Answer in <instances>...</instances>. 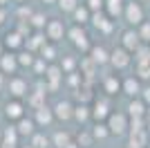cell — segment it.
Listing matches in <instances>:
<instances>
[{"label": "cell", "mask_w": 150, "mask_h": 148, "mask_svg": "<svg viewBox=\"0 0 150 148\" xmlns=\"http://www.w3.org/2000/svg\"><path fill=\"white\" fill-rule=\"evenodd\" d=\"M139 34L137 31H125L123 34V45H125V49H128V52H137L139 49Z\"/></svg>", "instance_id": "obj_1"}, {"label": "cell", "mask_w": 150, "mask_h": 148, "mask_svg": "<svg viewBox=\"0 0 150 148\" xmlns=\"http://www.w3.org/2000/svg\"><path fill=\"white\" fill-rule=\"evenodd\" d=\"M125 16H128V20H130L132 25H137V23H141V18H144V11H141V7H139L137 2H130Z\"/></svg>", "instance_id": "obj_2"}, {"label": "cell", "mask_w": 150, "mask_h": 148, "mask_svg": "<svg viewBox=\"0 0 150 148\" xmlns=\"http://www.w3.org/2000/svg\"><path fill=\"white\" fill-rule=\"evenodd\" d=\"M123 130H125V117L123 115H112V117H110V132L121 135Z\"/></svg>", "instance_id": "obj_3"}, {"label": "cell", "mask_w": 150, "mask_h": 148, "mask_svg": "<svg viewBox=\"0 0 150 148\" xmlns=\"http://www.w3.org/2000/svg\"><path fill=\"white\" fill-rule=\"evenodd\" d=\"M130 146H132V148H144V146H146V130H144V128H137V130H132Z\"/></svg>", "instance_id": "obj_4"}, {"label": "cell", "mask_w": 150, "mask_h": 148, "mask_svg": "<svg viewBox=\"0 0 150 148\" xmlns=\"http://www.w3.org/2000/svg\"><path fill=\"white\" fill-rule=\"evenodd\" d=\"M47 36H50L52 41H58V38H63V23H58V20H52V23L47 25Z\"/></svg>", "instance_id": "obj_5"}, {"label": "cell", "mask_w": 150, "mask_h": 148, "mask_svg": "<svg viewBox=\"0 0 150 148\" xmlns=\"http://www.w3.org/2000/svg\"><path fill=\"white\" fill-rule=\"evenodd\" d=\"M112 63L117 65V68H125V65L130 63V56H128V52H125V49H114Z\"/></svg>", "instance_id": "obj_6"}, {"label": "cell", "mask_w": 150, "mask_h": 148, "mask_svg": "<svg viewBox=\"0 0 150 148\" xmlns=\"http://www.w3.org/2000/svg\"><path fill=\"white\" fill-rule=\"evenodd\" d=\"M9 90H11V94H13V97H23V94L27 92V85H25V81L13 79L11 83H9Z\"/></svg>", "instance_id": "obj_7"}, {"label": "cell", "mask_w": 150, "mask_h": 148, "mask_svg": "<svg viewBox=\"0 0 150 148\" xmlns=\"http://www.w3.org/2000/svg\"><path fill=\"white\" fill-rule=\"evenodd\" d=\"M69 36H72V41H74L79 47H88V36L83 34V29H79V27H76V29L69 31Z\"/></svg>", "instance_id": "obj_8"}, {"label": "cell", "mask_w": 150, "mask_h": 148, "mask_svg": "<svg viewBox=\"0 0 150 148\" xmlns=\"http://www.w3.org/2000/svg\"><path fill=\"white\" fill-rule=\"evenodd\" d=\"M7 117L9 119H20L23 117V105L20 103H9L7 105Z\"/></svg>", "instance_id": "obj_9"}, {"label": "cell", "mask_w": 150, "mask_h": 148, "mask_svg": "<svg viewBox=\"0 0 150 148\" xmlns=\"http://www.w3.org/2000/svg\"><path fill=\"white\" fill-rule=\"evenodd\" d=\"M56 117L69 119V117H72V105L65 103V101H63V103H58V105H56Z\"/></svg>", "instance_id": "obj_10"}, {"label": "cell", "mask_w": 150, "mask_h": 148, "mask_svg": "<svg viewBox=\"0 0 150 148\" xmlns=\"http://www.w3.org/2000/svg\"><path fill=\"white\" fill-rule=\"evenodd\" d=\"M7 47H20V45H23V38H20V34H7Z\"/></svg>", "instance_id": "obj_11"}, {"label": "cell", "mask_w": 150, "mask_h": 148, "mask_svg": "<svg viewBox=\"0 0 150 148\" xmlns=\"http://www.w3.org/2000/svg\"><path fill=\"white\" fill-rule=\"evenodd\" d=\"M2 70H5V72H13V70H16V58H13L11 54L9 56H2Z\"/></svg>", "instance_id": "obj_12"}, {"label": "cell", "mask_w": 150, "mask_h": 148, "mask_svg": "<svg viewBox=\"0 0 150 148\" xmlns=\"http://www.w3.org/2000/svg\"><path fill=\"white\" fill-rule=\"evenodd\" d=\"M2 148H16V132H13L11 128L5 132V144H2Z\"/></svg>", "instance_id": "obj_13"}, {"label": "cell", "mask_w": 150, "mask_h": 148, "mask_svg": "<svg viewBox=\"0 0 150 148\" xmlns=\"http://www.w3.org/2000/svg\"><path fill=\"white\" fill-rule=\"evenodd\" d=\"M31 130H34V123H31L29 119H20V123H18V132L20 135H29Z\"/></svg>", "instance_id": "obj_14"}, {"label": "cell", "mask_w": 150, "mask_h": 148, "mask_svg": "<svg viewBox=\"0 0 150 148\" xmlns=\"http://www.w3.org/2000/svg\"><path fill=\"white\" fill-rule=\"evenodd\" d=\"M92 61H94V63H105V61H108L105 49H103V47H96V49H92Z\"/></svg>", "instance_id": "obj_15"}, {"label": "cell", "mask_w": 150, "mask_h": 148, "mask_svg": "<svg viewBox=\"0 0 150 148\" xmlns=\"http://www.w3.org/2000/svg\"><path fill=\"white\" fill-rule=\"evenodd\" d=\"M108 11H110V16H119L121 14V0H108Z\"/></svg>", "instance_id": "obj_16"}, {"label": "cell", "mask_w": 150, "mask_h": 148, "mask_svg": "<svg viewBox=\"0 0 150 148\" xmlns=\"http://www.w3.org/2000/svg\"><path fill=\"white\" fill-rule=\"evenodd\" d=\"M47 76H50V81H52V88H56L58 85V76H61V70L58 68H50L47 70Z\"/></svg>", "instance_id": "obj_17"}, {"label": "cell", "mask_w": 150, "mask_h": 148, "mask_svg": "<svg viewBox=\"0 0 150 148\" xmlns=\"http://www.w3.org/2000/svg\"><path fill=\"white\" fill-rule=\"evenodd\" d=\"M130 115H132V117H141V115H144V103L132 101V103H130Z\"/></svg>", "instance_id": "obj_18"}, {"label": "cell", "mask_w": 150, "mask_h": 148, "mask_svg": "<svg viewBox=\"0 0 150 148\" xmlns=\"http://www.w3.org/2000/svg\"><path fill=\"white\" fill-rule=\"evenodd\" d=\"M123 88H125V92H128V94H137V92H139V83H137L134 79H128Z\"/></svg>", "instance_id": "obj_19"}, {"label": "cell", "mask_w": 150, "mask_h": 148, "mask_svg": "<svg viewBox=\"0 0 150 148\" xmlns=\"http://www.w3.org/2000/svg\"><path fill=\"white\" fill-rule=\"evenodd\" d=\"M38 121L40 123H50L52 121V112L47 108H38Z\"/></svg>", "instance_id": "obj_20"}, {"label": "cell", "mask_w": 150, "mask_h": 148, "mask_svg": "<svg viewBox=\"0 0 150 148\" xmlns=\"http://www.w3.org/2000/svg\"><path fill=\"white\" fill-rule=\"evenodd\" d=\"M94 25H96V27H101L103 31H110V27H112V25L105 23V18H103V16H99V14L94 16Z\"/></svg>", "instance_id": "obj_21"}, {"label": "cell", "mask_w": 150, "mask_h": 148, "mask_svg": "<svg viewBox=\"0 0 150 148\" xmlns=\"http://www.w3.org/2000/svg\"><path fill=\"white\" fill-rule=\"evenodd\" d=\"M105 90H108V94H117V90H119V81H117V79H108L105 81Z\"/></svg>", "instance_id": "obj_22"}, {"label": "cell", "mask_w": 150, "mask_h": 148, "mask_svg": "<svg viewBox=\"0 0 150 148\" xmlns=\"http://www.w3.org/2000/svg\"><path fill=\"white\" fill-rule=\"evenodd\" d=\"M56 146L58 148H67L69 146V137L65 135V132H58L56 135Z\"/></svg>", "instance_id": "obj_23"}, {"label": "cell", "mask_w": 150, "mask_h": 148, "mask_svg": "<svg viewBox=\"0 0 150 148\" xmlns=\"http://www.w3.org/2000/svg\"><path fill=\"white\" fill-rule=\"evenodd\" d=\"M137 54H139L137 56L139 63H150V49H146V47L144 49H137Z\"/></svg>", "instance_id": "obj_24"}, {"label": "cell", "mask_w": 150, "mask_h": 148, "mask_svg": "<svg viewBox=\"0 0 150 148\" xmlns=\"http://www.w3.org/2000/svg\"><path fill=\"white\" fill-rule=\"evenodd\" d=\"M31 146H34V148H47V139H45L43 135H36V137H34V142H31Z\"/></svg>", "instance_id": "obj_25"}, {"label": "cell", "mask_w": 150, "mask_h": 148, "mask_svg": "<svg viewBox=\"0 0 150 148\" xmlns=\"http://www.w3.org/2000/svg\"><path fill=\"white\" fill-rule=\"evenodd\" d=\"M139 76L141 79H148L150 76V63H139Z\"/></svg>", "instance_id": "obj_26"}, {"label": "cell", "mask_w": 150, "mask_h": 148, "mask_svg": "<svg viewBox=\"0 0 150 148\" xmlns=\"http://www.w3.org/2000/svg\"><path fill=\"white\" fill-rule=\"evenodd\" d=\"M105 115H108V112H105V105H103V103L94 105V117H96V119H103Z\"/></svg>", "instance_id": "obj_27"}, {"label": "cell", "mask_w": 150, "mask_h": 148, "mask_svg": "<svg viewBox=\"0 0 150 148\" xmlns=\"http://www.w3.org/2000/svg\"><path fill=\"white\" fill-rule=\"evenodd\" d=\"M74 117L79 119V121H83V119H88V108H85V105H81V108H76Z\"/></svg>", "instance_id": "obj_28"}, {"label": "cell", "mask_w": 150, "mask_h": 148, "mask_svg": "<svg viewBox=\"0 0 150 148\" xmlns=\"http://www.w3.org/2000/svg\"><path fill=\"white\" fill-rule=\"evenodd\" d=\"M139 36L144 38V41H148V43H150V23H146L144 27H141V31H139Z\"/></svg>", "instance_id": "obj_29"}, {"label": "cell", "mask_w": 150, "mask_h": 148, "mask_svg": "<svg viewBox=\"0 0 150 148\" xmlns=\"http://www.w3.org/2000/svg\"><path fill=\"white\" fill-rule=\"evenodd\" d=\"M74 14H76V20H79V23H85V18H88V9H74Z\"/></svg>", "instance_id": "obj_30"}, {"label": "cell", "mask_w": 150, "mask_h": 148, "mask_svg": "<svg viewBox=\"0 0 150 148\" xmlns=\"http://www.w3.org/2000/svg\"><path fill=\"white\" fill-rule=\"evenodd\" d=\"M61 7L65 11H72V9H76V2L74 0H61Z\"/></svg>", "instance_id": "obj_31"}, {"label": "cell", "mask_w": 150, "mask_h": 148, "mask_svg": "<svg viewBox=\"0 0 150 148\" xmlns=\"http://www.w3.org/2000/svg\"><path fill=\"white\" fill-rule=\"evenodd\" d=\"M83 68H85L88 76H92V72H94V63H92V61H85V63H83Z\"/></svg>", "instance_id": "obj_32"}, {"label": "cell", "mask_w": 150, "mask_h": 148, "mask_svg": "<svg viewBox=\"0 0 150 148\" xmlns=\"http://www.w3.org/2000/svg\"><path fill=\"white\" fill-rule=\"evenodd\" d=\"M94 135H96V137H105V135H108V132H105V126H96Z\"/></svg>", "instance_id": "obj_33"}, {"label": "cell", "mask_w": 150, "mask_h": 148, "mask_svg": "<svg viewBox=\"0 0 150 148\" xmlns=\"http://www.w3.org/2000/svg\"><path fill=\"white\" fill-rule=\"evenodd\" d=\"M103 7V0H90V9H101Z\"/></svg>", "instance_id": "obj_34"}, {"label": "cell", "mask_w": 150, "mask_h": 148, "mask_svg": "<svg viewBox=\"0 0 150 148\" xmlns=\"http://www.w3.org/2000/svg\"><path fill=\"white\" fill-rule=\"evenodd\" d=\"M31 23L36 25V27H40V25H45V18H43V16H34V18H31Z\"/></svg>", "instance_id": "obj_35"}, {"label": "cell", "mask_w": 150, "mask_h": 148, "mask_svg": "<svg viewBox=\"0 0 150 148\" xmlns=\"http://www.w3.org/2000/svg\"><path fill=\"white\" fill-rule=\"evenodd\" d=\"M43 54H45V58H54V49L52 47H43Z\"/></svg>", "instance_id": "obj_36"}, {"label": "cell", "mask_w": 150, "mask_h": 148, "mask_svg": "<svg viewBox=\"0 0 150 148\" xmlns=\"http://www.w3.org/2000/svg\"><path fill=\"white\" fill-rule=\"evenodd\" d=\"M40 97H43V92H38L36 97H31V105H40Z\"/></svg>", "instance_id": "obj_37"}, {"label": "cell", "mask_w": 150, "mask_h": 148, "mask_svg": "<svg viewBox=\"0 0 150 148\" xmlns=\"http://www.w3.org/2000/svg\"><path fill=\"white\" fill-rule=\"evenodd\" d=\"M20 63H23V65H29V63H31V56L29 54H23V56H20Z\"/></svg>", "instance_id": "obj_38"}, {"label": "cell", "mask_w": 150, "mask_h": 148, "mask_svg": "<svg viewBox=\"0 0 150 148\" xmlns=\"http://www.w3.org/2000/svg\"><path fill=\"white\" fill-rule=\"evenodd\" d=\"M81 142L85 144V148H88V146H90V137H88V135H83V137H79V144H81Z\"/></svg>", "instance_id": "obj_39"}, {"label": "cell", "mask_w": 150, "mask_h": 148, "mask_svg": "<svg viewBox=\"0 0 150 148\" xmlns=\"http://www.w3.org/2000/svg\"><path fill=\"white\" fill-rule=\"evenodd\" d=\"M36 45H40V36H34V38H31L29 47H36Z\"/></svg>", "instance_id": "obj_40"}, {"label": "cell", "mask_w": 150, "mask_h": 148, "mask_svg": "<svg viewBox=\"0 0 150 148\" xmlns=\"http://www.w3.org/2000/svg\"><path fill=\"white\" fill-rule=\"evenodd\" d=\"M72 65H74V61H72V58H67V61H65V70H72Z\"/></svg>", "instance_id": "obj_41"}, {"label": "cell", "mask_w": 150, "mask_h": 148, "mask_svg": "<svg viewBox=\"0 0 150 148\" xmlns=\"http://www.w3.org/2000/svg\"><path fill=\"white\" fill-rule=\"evenodd\" d=\"M144 92H146V101L150 103V90H144Z\"/></svg>", "instance_id": "obj_42"}, {"label": "cell", "mask_w": 150, "mask_h": 148, "mask_svg": "<svg viewBox=\"0 0 150 148\" xmlns=\"http://www.w3.org/2000/svg\"><path fill=\"white\" fill-rule=\"evenodd\" d=\"M2 18H5V11H2V9H0V23H2Z\"/></svg>", "instance_id": "obj_43"}, {"label": "cell", "mask_w": 150, "mask_h": 148, "mask_svg": "<svg viewBox=\"0 0 150 148\" xmlns=\"http://www.w3.org/2000/svg\"><path fill=\"white\" fill-rule=\"evenodd\" d=\"M0 88H2V74H0Z\"/></svg>", "instance_id": "obj_44"}, {"label": "cell", "mask_w": 150, "mask_h": 148, "mask_svg": "<svg viewBox=\"0 0 150 148\" xmlns=\"http://www.w3.org/2000/svg\"><path fill=\"white\" fill-rule=\"evenodd\" d=\"M2 2H7V0H0V5H2Z\"/></svg>", "instance_id": "obj_45"}, {"label": "cell", "mask_w": 150, "mask_h": 148, "mask_svg": "<svg viewBox=\"0 0 150 148\" xmlns=\"http://www.w3.org/2000/svg\"><path fill=\"white\" fill-rule=\"evenodd\" d=\"M47 2H52V0H47Z\"/></svg>", "instance_id": "obj_46"}]
</instances>
